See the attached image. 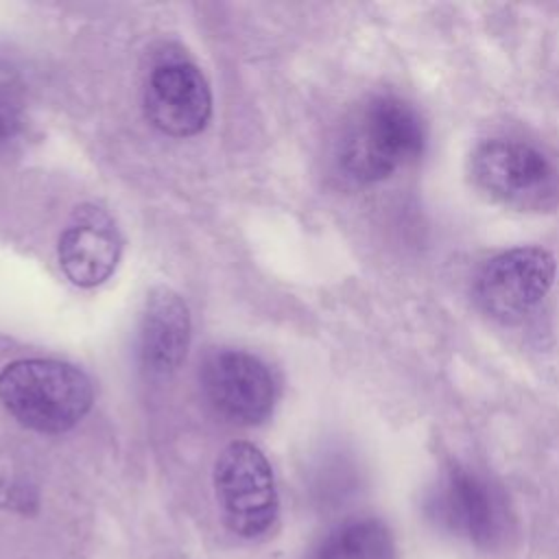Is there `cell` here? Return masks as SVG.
Segmentation results:
<instances>
[{
    "instance_id": "8",
    "label": "cell",
    "mask_w": 559,
    "mask_h": 559,
    "mask_svg": "<svg viewBox=\"0 0 559 559\" xmlns=\"http://www.w3.org/2000/svg\"><path fill=\"white\" fill-rule=\"evenodd\" d=\"M144 111L162 133L197 135L212 114V92L203 72L183 59L157 63L146 81Z\"/></svg>"
},
{
    "instance_id": "5",
    "label": "cell",
    "mask_w": 559,
    "mask_h": 559,
    "mask_svg": "<svg viewBox=\"0 0 559 559\" xmlns=\"http://www.w3.org/2000/svg\"><path fill=\"white\" fill-rule=\"evenodd\" d=\"M555 275L557 260L548 249L513 247L483 264L474 282V297L491 319L518 323L542 304Z\"/></svg>"
},
{
    "instance_id": "10",
    "label": "cell",
    "mask_w": 559,
    "mask_h": 559,
    "mask_svg": "<svg viewBox=\"0 0 559 559\" xmlns=\"http://www.w3.org/2000/svg\"><path fill=\"white\" fill-rule=\"evenodd\" d=\"M138 347L146 373L168 378L179 369L190 347V310L179 293L168 286L148 290Z\"/></svg>"
},
{
    "instance_id": "11",
    "label": "cell",
    "mask_w": 559,
    "mask_h": 559,
    "mask_svg": "<svg viewBox=\"0 0 559 559\" xmlns=\"http://www.w3.org/2000/svg\"><path fill=\"white\" fill-rule=\"evenodd\" d=\"M314 559H397V555L393 535L382 520L352 518L319 542Z\"/></svg>"
},
{
    "instance_id": "9",
    "label": "cell",
    "mask_w": 559,
    "mask_h": 559,
    "mask_svg": "<svg viewBox=\"0 0 559 559\" xmlns=\"http://www.w3.org/2000/svg\"><path fill=\"white\" fill-rule=\"evenodd\" d=\"M120 251L122 238L116 221L92 203L74 210L57 245L61 271L81 288H92L109 280L120 260Z\"/></svg>"
},
{
    "instance_id": "7",
    "label": "cell",
    "mask_w": 559,
    "mask_h": 559,
    "mask_svg": "<svg viewBox=\"0 0 559 559\" xmlns=\"http://www.w3.org/2000/svg\"><path fill=\"white\" fill-rule=\"evenodd\" d=\"M201 389L212 408L238 426L262 424L277 397L269 367L242 349L210 354L201 367Z\"/></svg>"
},
{
    "instance_id": "1",
    "label": "cell",
    "mask_w": 559,
    "mask_h": 559,
    "mask_svg": "<svg viewBox=\"0 0 559 559\" xmlns=\"http://www.w3.org/2000/svg\"><path fill=\"white\" fill-rule=\"evenodd\" d=\"M426 142L419 111L404 98L378 94L360 103L336 140V166L358 186L378 183L413 164Z\"/></svg>"
},
{
    "instance_id": "2",
    "label": "cell",
    "mask_w": 559,
    "mask_h": 559,
    "mask_svg": "<svg viewBox=\"0 0 559 559\" xmlns=\"http://www.w3.org/2000/svg\"><path fill=\"white\" fill-rule=\"evenodd\" d=\"M0 402L26 428L66 432L92 408L94 386L87 373L52 358H22L0 371Z\"/></svg>"
},
{
    "instance_id": "6",
    "label": "cell",
    "mask_w": 559,
    "mask_h": 559,
    "mask_svg": "<svg viewBox=\"0 0 559 559\" xmlns=\"http://www.w3.org/2000/svg\"><path fill=\"white\" fill-rule=\"evenodd\" d=\"M428 515L448 533L474 546L498 544L507 528V511L500 491L478 472L465 465L445 467L432 485Z\"/></svg>"
},
{
    "instance_id": "4",
    "label": "cell",
    "mask_w": 559,
    "mask_h": 559,
    "mask_svg": "<svg viewBox=\"0 0 559 559\" xmlns=\"http://www.w3.org/2000/svg\"><path fill=\"white\" fill-rule=\"evenodd\" d=\"M214 491L225 526L242 539L266 537L280 515L275 476L264 452L249 441H231L214 465Z\"/></svg>"
},
{
    "instance_id": "12",
    "label": "cell",
    "mask_w": 559,
    "mask_h": 559,
    "mask_svg": "<svg viewBox=\"0 0 559 559\" xmlns=\"http://www.w3.org/2000/svg\"><path fill=\"white\" fill-rule=\"evenodd\" d=\"M22 122L24 118L20 100L11 92L0 90V142L13 140L20 133Z\"/></svg>"
},
{
    "instance_id": "3",
    "label": "cell",
    "mask_w": 559,
    "mask_h": 559,
    "mask_svg": "<svg viewBox=\"0 0 559 559\" xmlns=\"http://www.w3.org/2000/svg\"><path fill=\"white\" fill-rule=\"evenodd\" d=\"M469 177L489 199L518 212L559 205V170L537 146L515 138H487L469 155Z\"/></svg>"
}]
</instances>
